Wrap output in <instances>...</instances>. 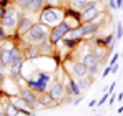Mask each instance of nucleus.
Returning a JSON list of instances; mask_svg holds the SVG:
<instances>
[{"label":"nucleus","mask_w":123,"mask_h":116,"mask_svg":"<svg viewBox=\"0 0 123 116\" xmlns=\"http://www.w3.org/2000/svg\"><path fill=\"white\" fill-rule=\"evenodd\" d=\"M48 35H50V28L38 22V23H33L32 28H30L22 38L25 40L27 45H40V43H43V41L48 40Z\"/></svg>","instance_id":"1"},{"label":"nucleus","mask_w":123,"mask_h":116,"mask_svg":"<svg viewBox=\"0 0 123 116\" xmlns=\"http://www.w3.org/2000/svg\"><path fill=\"white\" fill-rule=\"evenodd\" d=\"M63 18H65V12L57 7H43L40 12V23H43L48 28L60 25Z\"/></svg>","instance_id":"2"},{"label":"nucleus","mask_w":123,"mask_h":116,"mask_svg":"<svg viewBox=\"0 0 123 116\" xmlns=\"http://www.w3.org/2000/svg\"><path fill=\"white\" fill-rule=\"evenodd\" d=\"M25 83L35 93H47L48 91V86L52 83V75L50 73H45V71H35L32 78H27L25 80Z\"/></svg>","instance_id":"3"},{"label":"nucleus","mask_w":123,"mask_h":116,"mask_svg":"<svg viewBox=\"0 0 123 116\" xmlns=\"http://www.w3.org/2000/svg\"><path fill=\"white\" fill-rule=\"evenodd\" d=\"M15 5L22 8V12L28 13H40L45 7V0H15Z\"/></svg>","instance_id":"4"},{"label":"nucleus","mask_w":123,"mask_h":116,"mask_svg":"<svg viewBox=\"0 0 123 116\" xmlns=\"http://www.w3.org/2000/svg\"><path fill=\"white\" fill-rule=\"evenodd\" d=\"M70 30H72V28H70L65 22H62L60 25H57V27H53V28L50 30V35H48V41H50V45L53 46V45L60 43L62 40L68 35V32H70Z\"/></svg>","instance_id":"5"},{"label":"nucleus","mask_w":123,"mask_h":116,"mask_svg":"<svg viewBox=\"0 0 123 116\" xmlns=\"http://www.w3.org/2000/svg\"><path fill=\"white\" fill-rule=\"evenodd\" d=\"M17 22H18V12L15 7H7V12L3 15V18L0 20V25L5 30H15L17 28Z\"/></svg>","instance_id":"6"},{"label":"nucleus","mask_w":123,"mask_h":116,"mask_svg":"<svg viewBox=\"0 0 123 116\" xmlns=\"http://www.w3.org/2000/svg\"><path fill=\"white\" fill-rule=\"evenodd\" d=\"M52 99L58 104V103H63L65 101V85L62 83V81H52L50 83V86H48V91H47Z\"/></svg>","instance_id":"7"},{"label":"nucleus","mask_w":123,"mask_h":116,"mask_svg":"<svg viewBox=\"0 0 123 116\" xmlns=\"http://www.w3.org/2000/svg\"><path fill=\"white\" fill-rule=\"evenodd\" d=\"M18 96L28 104V108L30 110H37L38 108V99H37V93L33 91V90H30L28 86L27 88H20V91H18Z\"/></svg>","instance_id":"8"},{"label":"nucleus","mask_w":123,"mask_h":116,"mask_svg":"<svg viewBox=\"0 0 123 116\" xmlns=\"http://www.w3.org/2000/svg\"><path fill=\"white\" fill-rule=\"evenodd\" d=\"M32 25H33V20L30 18L28 15H25L23 12L18 13V22H17V28H15L17 35H18V37H23V35L32 28Z\"/></svg>","instance_id":"9"},{"label":"nucleus","mask_w":123,"mask_h":116,"mask_svg":"<svg viewBox=\"0 0 123 116\" xmlns=\"http://www.w3.org/2000/svg\"><path fill=\"white\" fill-rule=\"evenodd\" d=\"M70 73L73 78H85L88 76V68L85 66L83 61H72V68H70Z\"/></svg>","instance_id":"10"},{"label":"nucleus","mask_w":123,"mask_h":116,"mask_svg":"<svg viewBox=\"0 0 123 116\" xmlns=\"http://www.w3.org/2000/svg\"><path fill=\"white\" fill-rule=\"evenodd\" d=\"M23 65H25V60H20V61H15V63H12V65L8 66V75H10V78H12L13 81H20Z\"/></svg>","instance_id":"11"},{"label":"nucleus","mask_w":123,"mask_h":116,"mask_svg":"<svg viewBox=\"0 0 123 116\" xmlns=\"http://www.w3.org/2000/svg\"><path fill=\"white\" fill-rule=\"evenodd\" d=\"M100 22H97V20H93V22H88V23H82V32H83V37L86 38V37H93V35H97V32L100 30Z\"/></svg>","instance_id":"12"},{"label":"nucleus","mask_w":123,"mask_h":116,"mask_svg":"<svg viewBox=\"0 0 123 116\" xmlns=\"http://www.w3.org/2000/svg\"><path fill=\"white\" fill-rule=\"evenodd\" d=\"M98 17H100V8H92V10H86V12H80V22L82 23L93 22Z\"/></svg>","instance_id":"13"},{"label":"nucleus","mask_w":123,"mask_h":116,"mask_svg":"<svg viewBox=\"0 0 123 116\" xmlns=\"http://www.w3.org/2000/svg\"><path fill=\"white\" fill-rule=\"evenodd\" d=\"M65 93L75 95V96H80V95H82V90H80L78 83L75 81V78H70V80L67 81V85H65Z\"/></svg>","instance_id":"14"},{"label":"nucleus","mask_w":123,"mask_h":116,"mask_svg":"<svg viewBox=\"0 0 123 116\" xmlns=\"http://www.w3.org/2000/svg\"><path fill=\"white\" fill-rule=\"evenodd\" d=\"M37 99H38V106H43V108L57 106V103L52 99V96L48 93H37Z\"/></svg>","instance_id":"15"},{"label":"nucleus","mask_w":123,"mask_h":116,"mask_svg":"<svg viewBox=\"0 0 123 116\" xmlns=\"http://www.w3.org/2000/svg\"><path fill=\"white\" fill-rule=\"evenodd\" d=\"M25 58L27 60H35V58H40L42 57V52H40V46L38 45H27L25 48Z\"/></svg>","instance_id":"16"},{"label":"nucleus","mask_w":123,"mask_h":116,"mask_svg":"<svg viewBox=\"0 0 123 116\" xmlns=\"http://www.w3.org/2000/svg\"><path fill=\"white\" fill-rule=\"evenodd\" d=\"M83 63H85V66L90 70V68H100V60L95 57L93 53H85L83 55Z\"/></svg>","instance_id":"17"},{"label":"nucleus","mask_w":123,"mask_h":116,"mask_svg":"<svg viewBox=\"0 0 123 116\" xmlns=\"http://www.w3.org/2000/svg\"><path fill=\"white\" fill-rule=\"evenodd\" d=\"M90 53H93V55L98 58L100 61H103L105 57H106V53H108V50H106L103 45H93V48H92V52H90Z\"/></svg>","instance_id":"18"},{"label":"nucleus","mask_w":123,"mask_h":116,"mask_svg":"<svg viewBox=\"0 0 123 116\" xmlns=\"http://www.w3.org/2000/svg\"><path fill=\"white\" fill-rule=\"evenodd\" d=\"M68 38H73V40H83L85 37H83V32H82V25L80 27H77V28H72L70 32H68V35H67Z\"/></svg>","instance_id":"19"},{"label":"nucleus","mask_w":123,"mask_h":116,"mask_svg":"<svg viewBox=\"0 0 123 116\" xmlns=\"http://www.w3.org/2000/svg\"><path fill=\"white\" fill-rule=\"evenodd\" d=\"M3 111H5L8 116H20V111L13 106V103H12V101H8V103H5V104H3Z\"/></svg>","instance_id":"20"},{"label":"nucleus","mask_w":123,"mask_h":116,"mask_svg":"<svg viewBox=\"0 0 123 116\" xmlns=\"http://www.w3.org/2000/svg\"><path fill=\"white\" fill-rule=\"evenodd\" d=\"M92 81H93V80H92L90 76L78 78V80H77V83H78V86H80V90H82V91H85V90H88V88L92 86Z\"/></svg>","instance_id":"21"},{"label":"nucleus","mask_w":123,"mask_h":116,"mask_svg":"<svg viewBox=\"0 0 123 116\" xmlns=\"http://www.w3.org/2000/svg\"><path fill=\"white\" fill-rule=\"evenodd\" d=\"M88 0H68V5H70V8L72 10H77V12H80L83 8V5L86 3Z\"/></svg>","instance_id":"22"},{"label":"nucleus","mask_w":123,"mask_h":116,"mask_svg":"<svg viewBox=\"0 0 123 116\" xmlns=\"http://www.w3.org/2000/svg\"><path fill=\"white\" fill-rule=\"evenodd\" d=\"M60 43L63 45V46H67V48H73V46H77L80 41H78V40H73V38H68V37H65V38L62 40Z\"/></svg>","instance_id":"23"},{"label":"nucleus","mask_w":123,"mask_h":116,"mask_svg":"<svg viewBox=\"0 0 123 116\" xmlns=\"http://www.w3.org/2000/svg\"><path fill=\"white\" fill-rule=\"evenodd\" d=\"M122 38H123V23L118 22V23H117V35H115V40L120 41Z\"/></svg>","instance_id":"24"},{"label":"nucleus","mask_w":123,"mask_h":116,"mask_svg":"<svg viewBox=\"0 0 123 116\" xmlns=\"http://www.w3.org/2000/svg\"><path fill=\"white\" fill-rule=\"evenodd\" d=\"M45 7H62V0H45Z\"/></svg>","instance_id":"25"},{"label":"nucleus","mask_w":123,"mask_h":116,"mask_svg":"<svg viewBox=\"0 0 123 116\" xmlns=\"http://www.w3.org/2000/svg\"><path fill=\"white\" fill-rule=\"evenodd\" d=\"M108 98H110V93L106 91V93H105V95H103V96L100 98L98 101H97V106H103V104H105V103L108 101Z\"/></svg>","instance_id":"26"},{"label":"nucleus","mask_w":123,"mask_h":116,"mask_svg":"<svg viewBox=\"0 0 123 116\" xmlns=\"http://www.w3.org/2000/svg\"><path fill=\"white\" fill-rule=\"evenodd\" d=\"M7 37H8V33H7V30L0 25V43L3 41V40H7Z\"/></svg>","instance_id":"27"},{"label":"nucleus","mask_w":123,"mask_h":116,"mask_svg":"<svg viewBox=\"0 0 123 116\" xmlns=\"http://www.w3.org/2000/svg\"><path fill=\"white\" fill-rule=\"evenodd\" d=\"M118 58H120V55H118V53H115V55L111 57V60L108 61V66H111V65H115V63L118 61Z\"/></svg>","instance_id":"28"},{"label":"nucleus","mask_w":123,"mask_h":116,"mask_svg":"<svg viewBox=\"0 0 123 116\" xmlns=\"http://www.w3.org/2000/svg\"><path fill=\"white\" fill-rule=\"evenodd\" d=\"M82 101H83V96L80 95V96H77V99H73V101H72V104H73V106H78Z\"/></svg>","instance_id":"29"},{"label":"nucleus","mask_w":123,"mask_h":116,"mask_svg":"<svg viewBox=\"0 0 123 116\" xmlns=\"http://www.w3.org/2000/svg\"><path fill=\"white\" fill-rule=\"evenodd\" d=\"M110 73H111V70H110V66H106V68L103 70V73H102V80H103V78H106Z\"/></svg>","instance_id":"30"},{"label":"nucleus","mask_w":123,"mask_h":116,"mask_svg":"<svg viewBox=\"0 0 123 116\" xmlns=\"http://www.w3.org/2000/svg\"><path fill=\"white\" fill-rule=\"evenodd\" d=\"M110 70H111V73H113V75H117V71H118V63L111 65V66H110Z\"/></svg>","instance_id":"31"},{"label":"nucleus","mask_w":123,"mask_h":116,"mask_svg":"<svg viewBox=\"0 0 123 116\" xmlns=\"http://www.w3.org/2000/svg\"><path fill=\"white\" fill-rule=\"evenodd\" d=\"M108 7H110L111 10H117V3H115V0H108Z\"/></svg>","instance_id":"32"},{"label":"nucleus","mask_w":123,"mask_h":116,"mask_svg":"<svg viewBox=\"0 0 123 116\" xmlns=\"http://www.w3.org/2000/svg\"><path fill=\"white\" fill-rule=\"evenodd\" d=\"M115 85H117L115 81H113V83H110V86H108V90H106V91H108V93H111V91L115 90Z\"/></svg>","instance_id":"33"},{"label":"nucleus","mask_w":123,"mask_h":116,"mask_svg":"<svg viewBox=\"0 0 123 116\" xmlns=\"http://www.w3.org/2000/svg\"><path fill=\"white\" fill-rule=\"evenodd\" d=\"M115 3H117V10H120V8H122V3H123V0H115Z\"/></svg>","instance_id":"34"},{"label":"nucleus","mask_w":123,"mask_h":116,"mask_svg":"<svg viewBox=\"0 0 123 116\" xmlns=\"http://www.w3.org/2000/svg\"><path fill=\"white\" fill-rule=\"evenodd\" d=\"M88 104H90V108H95V106H97V99H92Z\"/></svg>","instance_id":"35"},{"label":"nucleus","mask_w":123,"mask_h":116,"mask_svg":"<svg viewBox=\"0 0 123 116\" xmlns=\"http://www.w3.org/2000/svg\"><path fill=\"white\" fill-rule=\"evenodd\" d=\"M117 99H118V101H123V93H118V95H117Z\"/></svg>","instance_id":"36"},{"label":"nucleus","mask_w":123,"mask_h":116,"mask_svg":"<svg viewBox=\"0 0 123 116\" xmlns=\"http://www.w3.org/2000/svg\"><path fill=\"white\" fill-rule=\"evenodd\" d=\"M0 116H8V115H7V113H5L3 110H0Z\"/></svg>","instance_id":"37"},{"label":"nucleus","mask_w":123,"mask_h":116,"mask_svg":"<svg viewBox=\"0 0 123 116\" xmlns=\"http://www.w3.org/2000/svg\"><path fill=\"white\" fill-rule=\"evenodd\" d=\"M117 113H120V115H122V113H123V106H120V108H118V111H117Z\"/></svg>","instance_id":"38"},{"label":"nucleus","mask_w":123,"mask_h":116,"mask_svg":"<svg viewBox=\"0 0 123 116\" xmlns=\"http://www.w3.org/2000/svg\"><path fill=\"white\" fill-rule=\"evenodd\" d=\"M2 48H3V45H2V43H0V55H2Z\"/></svg>","instance_id":"39"},{"label":"nucleus","mask_w":123,"mask_h":116,"mask_svg":"<svg viewBox=\"0 0 123 116\" xmlns=\"http://www.w3.org/2000/svg\"><path fill=\"white\" fill-rule=\"evenodd\" d=\"M120 58H123V52H122V55H120Z\"/></svg>","instance_id":"40"},{"label":"nucleus","mask_w":123,"mask_h":116,"mask_svg":"<svg viewBox=\"0 0 123 116\" xmlns=\"http://www.w3.org/2000/svg\"><path fill=\"white\" fill-rule=\"evenodd\" d=\"M122 10H123V3H122Z\"/></svg>","instance_id":"41"},{"label":"nucleus","mask_w":123,"mask_h":116,"mask_svg":"<svg viewBox=\"0 0 123 116\" xmlns=\"http://www.w3.org/2000/svg\"><path fill=\"white\" fill-rule=\"evenodd\" d=\"M95 116H100V115H95Z\"/></svg>","instance_id":"42"}]
</instances>
